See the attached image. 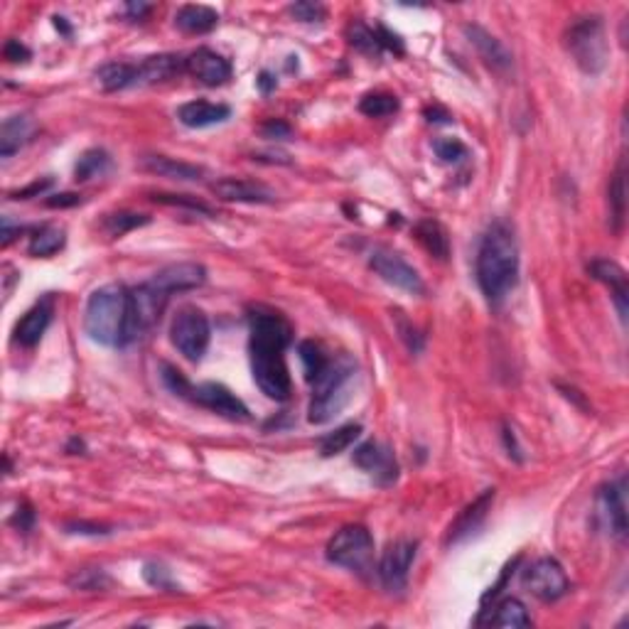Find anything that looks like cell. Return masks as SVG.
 <instances>
[{
	"label": "cell",
	"mask_w": 629,
	"mask_h": 629,
	"mask_svg": "<svg viewBox=\"0 0 629 629\" xmlns=\"http://www.w3.org/2000/svg\"><path fill=\"white\" fill-rule=\"evenodd\" d=\"M251 325V372L258 389L273 401L290 396V372L286 350L293 342V327L283 315L273 310H256L248 318Z\"/></svg>",
	"instance_id": "6da1fadb"
},
{
	"label": "cell",
	"mask_w": 629,
	"mask_h": 629,
	"mask_svg": "<svg viewBox=\"0 0 629 629\" xmlns=\"http://www.w3.org/2000/svg\"><path fill=\"white\" fill-rule=\"evenodd\" d=\"M477 286L489 303H502L519 280V244L507 222H494L477 248Z\"/></svg>",
	"instance_id": "7a4b0ae2"
},
{
	"label": "cell",
	"mask_w": 629,
	"mask_h": 629,
	"mask_svg": "<svg viewBox=\"0 0 629 629\" xmlns=\"http://www.w3.org/2000/svg\"><path fill=\"white\" fill-rule=\"evenodd\" d=\"M357 374V362L350 354L330 357L327 367L310 382L312 401L310 408H308V421L315 423V425L332 421L350 404Z\"/></svg>",
	"instance_id": "3957f363"
},
{
	"label": "cell",
	"mask_w": 629,
	"mask_h": 629,
	"mask_svg": "<svg viewBox=\"0 0 629 629\" xmlns=\"http://www.w3.org/2000/svg\"><path fill=\"white\" fill-rule=\"evenodd\" d=\"M128 327V288L121 283L96 288L84 308V330L104 347H123Z\"/></svg>",
	"instance_id": "277c9868"
},
{
	"label": "cell",
	"mask_w": 629,
	"mask_h": 629,
	"mask_svg": "<svg viewBox=\"0 0 629 629\" xmlns=\"http://www.w3.org/2000/svg\"><path fill=\"white\" fill-rule=\"evenodd\" d=\"M566 49L578 64V69L595 77L607 64L605 23L600 16H582L566 30Z\"/></svg>",
	"instance_id": "5b68a950"
},
{
	"label": "cell",
	"mask_w": 629,
	"mask_h": 629,
	"mask_svg": "<svg viewBox=\"0 0 629 629\" xmlns=\"http://www.w3.org/2000/svg\"><path fill=\"white\" fill-rule=\"evenodd\" d=\"M327 561L351 573H367L374 563V536L362 524L342 526L327 543Z\"/></svg>",
	"instance_id": "8992f818"
},
{
	"label": "cell",
	"mask_w": 629,
	"mask_h": 629,
	"mask_svg": "<svg viewBox=\"0 0 629 629\" xmlns=\"http://www.w3.org/2000/svg\"><path fill=\"white\" fill-rule=\"evenodd\" d=\"M212 340V327L204 310L194 305H184L175 312L170 322V342L187 362H200L209 350Z\"/></svg>",
	"instance_id": "52a82bcc"
},
{
	"label": "cell",
	"mask_w": 629,
	"mask_h": 629,
	"mask_svg": "<svg viewBox=\"0 0 629 629\" xmlns=\"http://www.w3.org/2000/svg\"><path fill=\"white\" fill-rule=\"evenodd\" d=\"M168 295L160 293L158 288L151 283L128 290V327H126V344L136 342L141 337L151 335L158 327L165 305H168Z\"/></svg>",
	"instance_id": "ba28073f"
},
{
	"label": "cell",
	"mask_w": 629,
	"mask_h": 629,
	"mask_svg": "<svg viewBox=\"0 0 629 629\" xmlns=\"http://www.w3.org/2000/svg\"><path fill=\"white\" fill-rule=\"evenodd\" d=\"M524 588L541 603H556L568 592L571 582L556 558H539L521 575Z\"/></svg>",
	"instance_id": "9c48e42d"
},
{
	"label": "cell",
	"mask_w": 629,
	"mask_h": 629,
	"mask_svg": "<svg viewBox=\"0 0 629 629\" xmlns=\"http://www.w3.org/2000/svg\"><path fill=\"white\" fill-rule=\"evenodd\" d=\"M369 266H372V271L379 278H383L393 288H401V290L414 295L425 293V283H423L421 273L415 271L404 256L391 251V248H376V251H372Z\"/></svg>",
	"instance_id": "30bf717a"
},
{
	"label": "cell",
	"mask_w": 629,
	"mask_h": 629,
	"mask_svg": "<svg viewBox=\"0 0 629 629\" xmlns=\"http://www.w3.org/2000/svg\"><path fill=\"white\" fill-rule=\"evenodd\" d=\"M415 553H418V541L399 539V541L389 543V549L383 550L382 561H379V578H382L383 588L391 592H401L406 588Z\"/></svg>",
	"instance_id": "8fae6325"
},
{
	"label": "cell",
	"mask_w": 629,
	"mask_h": 629,
	"mask_svg": "<svg viewBox=\"0 0 629 629\" xmlns=\"http://www.w3.org/2000/svg\"><path fill=\"white\" fill-rule=\"evenodd\" d=\"M184 399L194 401L197 406L209 408V411H215V414L219 415H226L231 421H248L246 404H244L236 393H231L224 383L207 382L197 383V386H192L190 383Z\"/></svg>",
	"instance_id": "7c38bea8"
},
{
	"label": "cell",
	"mask_w": 629,
	"mask_h": 629,
	"mask_svg": "<svg viewBox=\"0 0 629 629\" xmlns=\"http://www.w3.org/2000/svg\"><path fill=\"white\" fill-rule=\"evenodd\" d=\"M354 465L359 470H364L369 477H374L376 485L389 487L396 482L399 477V465H396V457L391 453V447L382 446V443H362V446L354 450Z\"/></svg>",
	"instance_id": "4fadbf2b"
},
{
	"label": "cell",
	"mask_w": 629,
	"mask_h": 629,
	"mask_svg": "<svg viewBox=\"0 0 629 629\" xmlns=\"http://www.w3.org/2000/svg\"><path fill=\"white\" fill-rule=\"evenodd\" d=\"M204 280H207V268H204L202 263L180 261L170 263L165 268H160L148 283L170 298V295L184 293V290H194V288L204 286Z\"/></svg>",
	"instance_id": "5bb4252c"
},
{
	"label": "cell",
	"mask_w": 629,
	"mask_h": 629,
	"mask_svg": "<svg viewBox=\"0 0 629 629\" xmlns=\"http://www.w3.org/2000/svg\"><path fill=\"white\" fill-rule=\"evenodd\" d=\"M624 492H627L624 489V479L600 487L598 492L600 521L620 541L627 536V502H624Z\"/></svg>",
	"instance_id": "9a60e30c"
},
{
	"label": "cell",
	"mask_w": 629,
	"mask_h": 629,
	"mask_svg": "<svg viewBox=\"0 0 629 629\" xmlns=\"http://www.w3.org/2000/svg\"><path fill=\"white\" fill-rule=\"evenodd\" d=\"M184 72L207 87H222L231 79V64L215 49L200 47L184 59Z\"/></svg>",
	"instance_id": "2e32d148"
},
{
	"label": "cell",
	"mask_w": 629,
	"mask_h": 629,
	"mask_svg": "<svg viewBox=\"0 0 629 629\" xmlns=\"http://www.w3.org/2000/svg\"><path fill=\"white\" fill-rule=\"evenodd\" d=\"M212 194L222 202H246V204H271L276 202V192L266 184L244 180V177H222L212 183Z\"/></svg>",
	"instance_id": "e0dca14e"
},
{
	"label": "cell",
	"mask_w": 629,
	"mask_h": 629,
	"mask_svg": "<svg viewBox=\"0 0 629 629\" xmlns=\"http://www.w3.org/2000/svg\"><path fill=\"white\" fill-rule=\"evenodd\" d=\"M588 273L592 278L603 283V286L610 290L614 300V308L620 312L622 322H627V312H629V280H627V271L622 268L620 263L607 261V258H598V261L588 263Z\"/></svg>",
	"instance_id": "ac0fdd59"
},
{
	"label": "cell",
	"mask_w": 629,
	"mask_h": 629,
	"mask_svg": "<svg viewBox=\"0 0 629 629\" xmlns=\"http://www.w3.org/2000/svg\"><path fill=\"white\" fill-rule=\"evenodd\" d=\"M52 315H55V298L45 295L42 300H37L30 310L25 312L16 325V342L20 347H27V350L40 344L42 335L47 332L49 322H52Z\"/></svg>",
	"instance_id": "d6986e66"
},
{
	"label": "cell",
	"mask_w": 629,
	"mask_h": 629,
	"mask_svg": "<svg viewBox=\"0 0 629 629\" xmlns=\"http://www.w3.org/2000/svg\"><path fill=\"white\" fill-rule=\"evenodd\" d=\"M462 32L467 35V40H470L472 47L477 49V55L485 59L487 67H492L494 72L499 74L509 72L511 64H514L511 52L494 37L492 32H487L485 27H479V25H465Z\"/></svg>",
	"instance_id": "ffe728a7"
},
{
	"label": "cell",
	"mask_w": 629,
	"mask_h": 629,
	"mask_svg": "<svg viewBox=\"0 0 629 629\" xmlns=\"http://www.w3.org/2000/svg\"><path fill=\"white\" fill-rule=\"evenodd\" d=\"M492 502H494V489H485V492L479 494L475 502L467 504V507L457 514V519H455L453 524H450V529H447L446 546L462 541L465 536H470L472 531H477L479 524L485 521L487 511H489Z\"/></svg>",
	"instance_id": "44dd1931"
},
{
	"label": "cell",
	"mask_w": 629,
	"mask_h": 629,
	"mask_svg": "<svg viewBox=\"0 0 629 629\" xmlns=\"http://www.w3.org/2000/svg\"><path fill=\"white\" fill-rule=\"evenodd\" d=\"M231 116V109L226 104H212L204 99L187 101L177 109V119L187 128H207L215 123H224Z\"/></svg>",
	"instance_id": "7402d4cb"
},
{
	"label": "cell",
	"mask_w": 629,
	"mask_h": 629,
	"mask_svg": "<svg viewBox=\"0 0 629 629\" xmlns=\"http://www.w3.org/2000/svg\"><path fill=\"white\" fill-rule=\"evenodd\" d=\"M35 121L27 116V113H16V116H8L0 126V155L3 158H10L16 155L23 145H27L35 136Z\"/></svg>",
	"instance_id": "603a6c76"
},
{
	"label": "cell",
	"mask_w": 629,
	"mask_h": 629,
	"mask_svg": "<svg viewBox=\"0 0 629 629\" xmlns=\"http://www.w3.org/2000/svg\"><path fill=\"white\" fill-rule=\"evenodd\" d=\"M477 624L487 627H529L531 624V614L519 598L499 600L492 610H487L477 620Z\"/></svg>",
	"instance_id": "cb8c5ba5"
},
{
	"label": "cell",
	"mask_w": 629,
	"mask_h": 629,
	"mask_svg": "<svg viewBox=\"0 0 629 629\" xmlns=\"http://www.w3.org/2000/svg\"><path fill=\"white\" fill-rule=\"evenodd\" d=\"M141 168L145 173L158 177H168V180H200L204 170L192 165V162H183V160L168 158V155H145L141 160Z\"/></svg>",
	"instance_id": "d4e9b609"
},
{
	"label": "cell",
	"mask_w": 629,
	"mask_h": 629,
	"mask_svg": "<svg viewBox=\"0 0 629 629\" xmlns=\"http://www.w3.org/2000/svg\"><path fill=\"white\" fill-rule=\"evenodd\" d=\"M184 69V59L175 55H152L138 64V84H158L173 79Z\"/></svg>",
	"instance_id": "484cf974"
},
{
	"label": "cell",
	"mask_w": 629,
	"mask_h": 629,
	"mask_svg": "<svg viewBox=\"0 0 629 629\" xmlns=\"http://www.w3.org/2000/svg\"><path fill=\"white\" fill-rule=\"evenodd\" d=\"M607 200H610V226L614 234H622L624 226V212H627V170H624V158L614 170L610 187H607Z\"/></svg>",
	"instance_id": "4316f807"
},
{
	"label": "cell",
	"mask_w": 629,
	"mask_h": 629,
	"mask_svg": "<svg viewBox=\"0 0 629 629\" xmlns=\"http://www.w3.org/2000/svg\"><path fill=\"white\" fill-rule=\"evenodd\" d=\"M219 23V13L209 5H183L177 10L175 25L187 35H207Z\"/></svg>",
	"instance_id": "83f0119b"
},
{
	"label": "cell",
	"mask_w": 629,
	"mask_h": 629,
	"mask_svg": "<svg viewBox=\"0 0 629 629\" xmlns=\"http://www.w3.org/2000/svg\"><path fill=\"white\" fill-rule=\"evenodd\" d=\"M414 234L418 244H421L428 254H433L435 258H447L450 254V239H447V231L443 229V224L435 222V219H421V222L414 226Z\"/></svg>",
	"instance_id": "f1b7e54d"
},
{
	"label": "cell",
	"mask_w": 629,
	"mask_h": 629,
	"mask_svg": "<svg viewBox=\"0 0 629 629\" xmlns=\"http://www.w3.org/2000/svg\"><path fill=\"white\" fill-rule=\"evenodd\" d=\"M96 79L106 91H121V89L136 87L138 64L133 62H109L96 69Z\"/></svg>",
	"instance_id": "f546056e"
},
{
	"label": "cell",
	"mask_w": 629,
	"mask_h": 629,
	"mask_svg": "<svg viewBox=\"0 0 629 629\" xmlns=\"http://www.w3.org/2000/svg\"><path fill=\"white\" fill-rule=\"evenodd\" d=\"M64 241H67V231L62 226L47 224V226H42V229L32 234L27 254L35 256V258H47V256L57 254L64 246Z\"/></svg>",
	"instance_id": "4dcf8cb0"
},
{
	"label": "cell",
	"mask_w": 629,
	"mask_h": 629,
	"mask_svg": "<svg viewBox=\"0 0 629 629\" xmlns=\"http://www.w3.org/2000/svg\"><path fill=\"white\" fill-rule=\"evenodd\" d=\"M359 435H362V425L359 423L342 425V428H337L335 433H327L325 438L320 440V453H322V457H335V455L344 453L350 446H354V440Z\"/></svg>",
	"instance_id": "1f68e13d"
},
{
	"label": "cell",
	"mask_w": 629,
	"mask_h": 629,
	"mask_svg": "<svg viewBox=\"0 0 629 629\" xmlns=\"http://www.w3.org/2000/svg\"><path fill=\"white\" fill-rule=\"evenodd\" d=\"M109 165H111L109 152L101 151V148H91V151L81 152V158L77 160V168H74V175H77L79 183H87L91 177L106 173Z\"/></svg>",
	"instance_id": "d6a6232c"
},
{
	"label": "cell",
	"mask_w": 629,
	"mask_h": 629,
	"mask_svg": "<svg viewBox=\"0 0 629 629\" xmlns=\"http://www.w3.org/2000/svg\"><path fill=\"white\" fill-rule=\"evenodd\" d=\"M151 222L145 215H136V212H111V215H104L101 219V229L109 234V236H123L128 231L138 229V226H145Z\"/></svg>",
	"instance_id": "836d02e7"
},
{
	"label": "cell",
	"mask_w": 629,
	"mask_h": 629,
	"mask_svg": "<svg viewBox=\"0 0 629 629\" xmlns=\"http://www.w3.org/2000/svg\"><path fill=\"white\" fill-rule=\"evenodd\" d=\"M359 111L369 116V119H386L399 111V99L386 91H376V94H367L359 101Z\"/></svg>",
	"instance_id": "e575fe53"
},
{
	"label": "cell",
	"mask_w": 629,
	"mask_h": 629,
	"mask_svg": "<svg viewBox=\"0 0 629 629\" xmlns=\"http://www.w3.org/2000/svg\"><path fill=\"white\" fill-rule=\"evenodd\" d=\"M347 37H350L351 47L364 52V55L379 57L383 52L382 42H379V35H376V30H372L369 25L351 23L350 27H347Z\"/></svg>",
	"instance_id": "d590c367"
},
{
	"label": "cell",
	"mask_w": 629,
	"mask_h": 629,
	"mask_svg": "<svg viewBox=\"0 0 629 629\" xmlns=\"http://www.w3.org/2000/svg\"><path fill=\"white\" fill-rule=\"evenodd\" d=\"M298 354H300V362H303L305 379H308V382H312V379L327 367V362H330V354H327L318 342H310V340H308V342H300Z\"/></svg>",
	"instance_id": "8d00e7d4"
},
{
	"label": "cell",
	"mask_w": 629,
	"mask_h": 629,
	"mask_svg": "<svg viewBox=\"0 0 629 629\" xmlns=\"http://www.w3.org/2000/svg\"><path fill=\"white\" fill-rule=\"evenodd\" d=\"M69 585L74 590H104L111 585V578L101 568H81L69 578Z\"/></svg>",
	"instance_id": "74e56055"
},
{
	"label": "cell",
	"mask_w": 629,
	"mask_h": 629,
	"mask_svg": "<svg viewBox=\"0 0 629 629\" xmlns=\"http://www.w3.org/2000/svg\"><path fill=\"white\" fill-rule=\"evenodd\" d=\"M288 13H290L295 20H300V23H322V20L327 17L325 5H320V3H310V0H300V3H293V5L288 8Z\"/></svg>",
	"instance_id": "f35d334b"
},
{
	"label": "cell",
	"mask_w": 629,
	"mask_h": 629,
	"mask_svg": "<svg viewBox=\"0 0 629 629\" xmlns=\"http://www.w3.org/2000/svg\"><path fill=\"white\" fill-rule=\"evenodd\" d=\"M152 202H160V204H170V207H184L192 209V212H200V215L212 216V209L204 204V202L194 200V197H187V194H152Z\"/></svg>",
	"instance_id": "ab89813d"
},
{
	"label": "cell",
	"mask_w": 629,
	"mask_h": 629,
	"mask_svg": "<svg viewBox=\"0 0 629 629\" xmlns=\"http://www.w3.org/2000/svg\"><path fill=\"white\" fill-rule=\"evenodd\" d=\"M433 148L438 152V158L446 162H460L462 158H467V148L457 138H440L433 143Z\"/></svg>",
	"instance_id": "60d3db41"
},
{
	"label": "cell",
	"mask_w": 629,
	"mask_h": 629,
	"mask_svg": "<svg viewBox=\"0 0 629 629\" xmlns=\"http://www.w3.org/2000/svg\"><path fill=\"white\" fill-rule=\"evenodd\" d=\"M393 318H396V330H399L401 340L406 342V347L411 351H421L423 350V337L421 332L415 330L411 322H408L406 318H404V312H393Z\"/></svg>",
	"instance_id": "b9f144b4"
},
{
	"label": "cell",
	"mask_w": 629,
	"mask_h": 629,
	"mask_svg": "<svg viewBox=\"0 0 629 629\" xmlns=\"http://www.w3.org/2000/svg\"><path fill=\"white\" fill-rule=\"evenodd\" d=\"M145 581L151 582L152 588H160V590H175V582L170 581V571H165L162 566H158V563H148L143 571Z\"/></svg>",
	"instance_id": "7bdbcfd3"
},
{
	"label": "cell",
	"mask_w": 629,
	"mask_h": 629,
	"mask_svg": "<svg viewBox=\"0 0 629 629\" xmlns=\"http://www.w3.org/2000/svg\"><path fill=\"white\" fill-rule=\"evenodd\" d=\"M67 534H81V536H106L111 534V529L104 524H87V521H69L64 526Z\"/></svg>",
	"instance_id": "ee69618b"
},
{
	"label": "cell",
	"mask_w": 629,
	"mask_h": 629,
	"mask_svg": "<svg viewBox=\"0 0 629 629\" xmlns=\"http://www.w3.org/2000/svg\"><path fill=\"white\" fill-rule=\"evenodd\" d=\"M261 136L271 138V141H286V138H290V126L283 121H268L261 126Z\"/></svg>",
	"instance_id": "f6af8a7d"
},
{
	"label": "cell",
	"mask_w": 629,
	"mask_h": 629,
	"mask_svg": "<svg viewBox=\"0 0 629 629\" xmlns=\"http://www.w3.org/2000/svg\"><path fill=\"white\" fill-rule=\"evenodd\" d=\"M49 187H52V180H37V183H32L30 187H25V190H17L10 194V200H30V197H40L42 192H47Z\"/></svg>",
	"instance_id": "bcb514c9"
},
{
	"label": "cell",
	"mask_w": 629,
	"mask_h": 629,
	"mask_svg": "<svg viewBox=\"0 0 629 629\" xmlns=\"http://www.w3.org/2000/svg\"><path fill=\"white\" fill-rule=\"evenodd\" d=\"M3 55H5V59H8V62H27V59H30V49L25 47L20 40H8L5 42Z\"/></svg>",
	"instance_id": "7dc6e473"
},
{
	"label": "cell",
	"mask_w": 629,
	"mask_h": 629,
	"mask_svg": "<svg viewBox=\"0 0 629 629\" xmlns=\"http://www.w3.org/2000/svg\"><path fill=\"white\" fill-rule=\"evenodd\" d=\"M45 204L52 209H64V207H77L81 204V194H74V192H62V194H52L45 200Z\"/></svg>",
	"instance_id": "c3c4849f"
},
{
	"label": "cell",
	"mask_w": 629,
	"mask_h": 629,
	"mask_svg": "<svg viewBox=\"0 0 629 629\" xmlns=\"http://www.w3.org/2000/svg\"><path fill=\"white\" fill-rule=\"evenodd\" d=\"M13 524L20 529V531H30L32 529V524H35V511L30 509V507H17V511H16V517H13Z\"/></svg>",
	"instance_id": "681fc988"
},
{
	"label": "cell",
	"mask_w": 629,
	"mask_h": 629,
	"mask_svg": "<svg viewBox=\"0 0 629 629\" xmlns=\"http://www.w3.org/2000/svg\"><path fill=\"white\" fill-rule=\"evenodd\" d=\"M504 446H507V450H509V457L521 462V450H519V446H517V435H514V430H511L509 425L504 428Z\"/></svg>",
	"instance_id": "f907efd6"
},
{
	"label": "cell",
	"mask_w": 629,
	"mask_h": 629,
	"mask_svg": "<svg viewBox=\"0 0 629 629\" xmlns=\"http://www.w3.org/2000/svg\"><path fill=\"white\" fill-rule=\"evenodd\" d=\"M23 231V226H10V222L3 224V234H0V244L3 246H8L10 241L16 239V234H20Z\"/></svg>",
	"instance_id": "816d5d0a"
},
{
	"label": "cell",
	"mask_w": 629,
	"mask_h": 629,
	"mask_svg": "<svg viewBox=\"0 0 629 629\" xmlns=\"http://www.w3.org/2000/svg\"><path fill=\"white\" fill-rule=\"evenodd\" d=\"M425 116H428V121H435V123H446V121H450V113H447L446 109H440V106L425 109Z\"/></svg>",
	"instance_id": "f5cc1de1"
},
{
	"label": "cell",
	"mask_w": 629,
	"mask_h": 629,
	"mask_svg": "<svg viewBox=\"0 0 629 629\" xmlns=\"http://www.w3.org/2000/svg\"><path fill=\"white\" fill-rule=\"evenodd\" d=\"M126 10H128V16L138 17V20H141V17H143L145 13L151 10V5H143V3H128Z\"/></svg>",
	"instance_id": "db71d44e"
},
{
	"label": "cell",
	"mask_w": 629,
	"mask_h": 629,
	"mask_svg": "<svg viewBox=\"0 0 629 629\" xmlns=\"http://www.w3.org/2000/svg\"><path fill=\"white\" fill-rule=\"evenodd\" d=\"M258 89H261L263 94H271L273 89H276V79L268 72H263L261 79H258Z\"/></svg>",
	"instance_id": "11a10c76"
},
{
	"label": "cell",
	"mask_w": 629,
	"mask_h": 629,
	"mask_svg": "<svg viewBox=\"0 0 629 629\" xmlns=\"http://www.w3.org/2000/svg\"><path fill=\"white\" fill-rule=\"evenodd\" d=\"M74 450H81V453H84V450H87V447H84V440H79V438L69 440V446H67V453L77 455V453H74Z\"/></svg>",
	"instance_id": "9f6ffc18"
},
{
	"label": "cell",
	"mask_w": 629,
	"mask_h": 629,
	"mask_svg": "<svg viewBox=\"0 0 629 629\" xmlns=\"http://www.w3.org/2000/svg\"><path fill=\"white\" fill-rule=\"evenodd\" d=\"M55 25H57V27H59V30L67 32V35L72 32V30H69V27H67V23H64V17H55Z\"/></svg>",
	"instance_id": "6f0895ef"
}]
</instances>
